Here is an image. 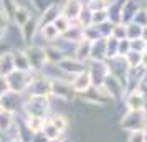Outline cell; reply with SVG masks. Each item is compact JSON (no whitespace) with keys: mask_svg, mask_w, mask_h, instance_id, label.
I'll return each instance as SVG.
<instances>
[{"mask_svg":"<svg viewBox=\"0 0 147 142\" xmlns=\"http://www.w3.org/2000/svg\"><path fill=\"white\" fill-rule=\"evenodd\" d=\"M51 114V98H40V96H27L23 104V116L25 117H43L47 119Z\"/></svg>","mask_w":147,"mask_h":142,"instance_id":"obj_1","label":"cell"},{"mask_svg":"<svg viewBox=\"0 0 147 142\" xmlns=\"http://www.w3.org/2000/svg\"><path fill=\"white\" fill-rule=\"evenodd\" d=\"M25 93H15V91H5L0 98V109L12 112L13 116L23 114V104H25Z\"/></svg>","mask_w":147,"mask_h":142,"instance_id":"obj_2","label":"cell"},{"mask_svg":"<svg viewBox=\"0 0 147 142\" xmlns=\"http://www.w3.org/2000/svg\"><path fill=\"white\" fill-rule=\"evenodd\" d=\"M78 99L81 102H84L88 106H91V108H107L113 99L106 94V91L101 88H96V86H91L89 89H86L84 93H81L78 94Z\"/></svg>","mask_w":147,"mask_h":142,"instance_id":"obj_3","label":"cell"},{"mask_svg":"<svg viewBox=\"0 0 147 142\" xmlns=\"http://www.w3.org/2000/svg\"><path fill=\"white\" fill-rule=\"evenodd\" d=\"M23 51H25V55L28 58L32 73H41L43 68L47 66L48 63L45 46H41V45H28V46L23 48Z\"/></svg>","mask_w":147,"mask_h":142,"instance_id":"obj_4","label":"cell"},{"mask_svg":"<svg viewBox=\"0 0 147 142\" xmlns=\"http://www.w3.org/2000/svg\"><path fill=\"white\" fill-rule=\"evenodd\" d=\"M27 96H40V98H51V79L43 73H33L32 81L28 86Z\"/></svg>","mask_w":147,"mask_h":142,"instance_id":"obj_5","label":"cell"},{"mask_svg":"<svg viewBox=\"0 0 147 142\" xmlns=\"http://www.w3.org/2000/svg\"><path fill=\"white\" fill-rule=\"evenodd\" d=\"M147 124V112L146 111H126L121 117V129L126 132L142 131Z\"/></svg>","mask_w":147,"mask_h":142,"instance_id":"obj_6","label":"cell"},{"mask_svg":"<svg viewBox=\"0 0 147 142\" xmlns=\"http://www.w3.org/2000/svg\"><path fill=\"white\" fill-rule=\"evenodd\" d=\"M32 71H20V69H13L8 76H5V83H7L8 91H15V93H27L30 81H32Z\"/></svg>","mask_w":147,"mask_h":142,"instance_id":"obj_7","label":"cell"},{"mask_svg":"<svg viewBox=\"0 0 147 142\" xmlns=\"http://www.w3.org/2000/svg\"><path fill=\"white\" fill-rule=\"evenodd\" d=\"M51 98L66 102L78 99L74 89L71 88V81H63V79H51Z\"/></svg>","mask_w":147,"mask_h":142,"instance_id":"obj_8","label":"cell"},{"mask_svg":"<svg viewBox=\"0 0 147 142\" xmlns=\"http://www.w3.org/2000/svg\"><path fill=\"white\" fill-rule=\"evenodd\" d=\"M102 89L106 91V94L109 96L113 101H121V99H124V96H126V93H127L126 84L113 75L106 76V79L102 83Z\"/></svg>","mask_w":147,"mask_h":142,"instance_id":"obj_9","label":"cell"},{"mask_svg":"<svg viewBox=\"0 0 147 142\" xmlns=\"http://www.w3.org/2000/svg\"><path fill=\"white\" fill-rule=\"evenodd\" d=\"M86 71L91 76V84L96 86V88H101L104 79H106V76L109 75L106 61H91L89 60L86 63Z\"/></svg>","mask_w":147,"mask_h":142,"instance_id":"obj_10","label":"cell"},{"mask_svg":"<svg viewBox=\"0 0 147 142\" xmlns=\"http://www.w3.org/2000/svg\"><path fill=\"white\" fill-rule=\"evenodd\" d=\"M106 65H107V71L109 75L116 76L117 79L126 84V89H127V75H129V66H127L124 56H114V58H109L106 60Z\"/></svg>","mask_w":147,"mask_h":142,"instance_id":"obj_11","label":"cell"},{"mask_svg":"<svg viewBox=\"0 0 147 142\" xmlns=\"http://www.w3.org/2000/svg\"><path fill=\"white\" fill-rule=\"evenodd\" d=\"M122 101H124L126 111H146V102H144L142 93L137 88L127 91Z\"/></svg>","mask_w":147,"mask_h":142,"instance_id":"obj_12","label":"cell"},{"mask_svg":"<svg viewBox=\"0 0 147 142\" xmlns=\"http://www.w3.org/2000/svg\"><path fill=\"white\" fill-rule=\"evenodd\" d=\"M60 8H61V15L63 17H66L69 22H76L81 13V10L84 8V5H83L81 0H63Z\"/></svg>","mask_w":147,"mask_h":142,"instance_id":"obj_13","label":"cell"},{"mask_svg":"<svg viewBox=\"0 0 147 142\" xmlns=\"http://www.w3.org/2000/svg\"><path fill=\"white\" fill-rule=\"evenodd\" d=\"M86 63L88 61H81L78 60V58H65V60H61L60 63H58V66L66 73V75H69L71 78L76 75H80V73H83V71H86Z\"/></svg>","mask_w":147,"mask_h":142,"instance_id":"obj_14","label":"cell"},{"mask_svg":"<svg viewBox=\"0 0 147 142\" xmlns=\"http://www.w3.org/2000/svg\"><path fill=\"white\" fill-rule=\"evenodd\" d=\"M38 30H40V23H38V17H32L30 20L20 27V33H22V38H23V45L28 46L32 41H33L35 35L38 33Z\"/></svg>","mask_w":147,"mask_h":142,"instance_id":"obj_15","label":"cell"},{"mask_svg":"<svg viewBox=\"0 0 147 142\" xmlns=\"http://www.w3.org/2000/svg\"><path fill=\"white\" fill-rule=\"evenodd\" d=\"M61 13V8H60V3H51L48 5L45 10H41L40 15H38V23L40 27H45V25H51Z\"/></svg>","mask_w":147,"mask_h":142,"instance_id":"obj_16","label":"cell"},{"mask_svg":"<svg viewBox=\"0 0 147 142\" xmlns=\"http://www.w3.org/2000/svg\"><path fill=\"white\" fill-rule=\"evenodd\" d=\"M140 7H142V3L139 0H126L122 5V10H121V23H124V25L131 23Z\"/></svg>","mask_w":147,"mask_h":142,"instance_id":"obj_17","label":"cell"},{"mask_svg":"<svg viewBox=\"0 0 147 142\" xmlns=\"http://www.w3.org/2000/svg\"><path fill=\"white\" fill-rule=\"evenodd\" d=\"M91 86H93V84H91V76H89L88 71H83V73H80V75H76V76L71 78V88L74 89L76 96L81 94V93H84V91L89 89Z\"/></svg>","mask_w":147,"mask_h":142,"instance_id":"obj_18","label":"cell"},{"mask_svg":"<svg viewBox=\"0 0 147 142\" xmlns=\"http://www.w3.org/2000/svg\"><path fill=\"white\" fill-rule=\"evenodd\" d=\"M13 69H15V65H13V55H12V50L2 51V53H0V78L8 76Z\"/></svg>","mask_w":147,"mask_h":142,"instance_id":"obj_19","label":"cell"},{"mask_svg":"<svg viewBox=\"0 0 147 142\" xmlns=\"http://www.w3.org/2000/svg\"><path fill=\"white\" fill-rule=\"evenodd\" d=\"M106 38H99L91 43L89 60L91 61H106Z\"/></svg>","mask_w":147,"mask_h":142,"instance_id":"obj_20","label":"cell"},{"mask_svg":"<svg viewBox=\"0 0 147 142\" xmlns=\"http://www.w3.org/2000/svg\"><path fill=\"white\" fill-rule=\"evenodd\" d=\"M12 55H13V65L15 69H20V71H32L30 69V63H28V58L23 48H17V50H12Z\"/></svg>","mask_w":147,"mask_h":142,"instance_id":"obj_21","label":"cell"},{"mask_svg":"<svg viewBox=\"0 0 147 142\" xmlns=\"http://www.w3.org/2000/svg\"><path fill=\"white\" fill-rule=\"evenodd\" d=\"M47 119L60 131L61 134H66L68 127H69V119H68L65 114H61V112H53V114L48 116Z\"/></svg>","mask_w":147,"mask_h":142,"instance_id":"obj_22","label":"cell"},{"mask_svg":"<svg viewBox=\"0 0 147 142\" xmlns=\"http://www.w3.org/2000/svg\"><path fill=\"white\" fill-rule=\"evenodd\" d=\"M38 33H40V36L43 38V41H45L47 45L53 43V41H56V40H58V38L61 36L60 32H58V30L55 28L53 23H51V25H45V27H40Z\"/></svg>","mask_w":147,"mask_h":142,"instance_id":"obj_23","label":"cell"},{"mask_svg":"<svg viewBox=\"0 0 147 142\" xmlns=\"http://www.w3.org/2000/svg\"><path fill=\"white\" fill-rule=\"evenodd\" d=\"M32 17H35V15L32 13L30 10H27V8H23V7H17L13 17H12V23L20 28V27H23V25H25Z\"/></svg>","mask_w":147,"mask_h":142,"instance_id":"obj_24","label":"cell"},{"mask_svg":"<svg viewBox=\"0 0 147 142\" xmlns=\"http://www.w3.org/2000/svg\"><path fill=\"white\" fill-rule=\"evenodd\" d=\"M15 121H17V117H15L12 112H7V111H0V134L5 135L10 131V129L13 127Z\"/></svg>","mask_w":147,"mask_h":142,"instance_id":"obj_25","label":"cell"},{"mask_svg":"<svg viewBox=\"0 0 147 142\" xmlns=\"http://www.w3.org/2000/svg\"><path fill=\"white\" fill-rule=\"evenodd\" d=\"M89 51H91V43L86 40H81L76 43L74 58H78L81 61H89Z\"/></svg>","mask_w":147,"mask_h":142,"instance_id":"obj_26","label":"cell"},{"mask_svg":"<svg viewBox=\"0 0 147 142\" xmlns=\"http://www.w3.org/2000/svg\"><path fill=\"white\" fill-rule=\"evenodd\" d=\"M45 122H47V119H43V117H25V124H27V127L32 131L33 135L41 134Z\"/></svg>","mask_w":147,"mask_h":142,"instance_id":"obj_27","label":"cell"},{"mask_svg":"<svg viewBox=\"0 0 147 142\" xmlns=\"http://www.w3.org/2000/svg\"><path fill=\"white\" fill-rule=\"evenodd\" d=\"M45 50H47V58H48V63H53V65H58L61 60H65V56H63V53H61L58 48L55 46L53 43H50V45H47L45 46Z\"/></svg>","mask_w":147,"mask_h":142,"instance_id":"obj_28","label":"cell"},{"mask_svg":"<svg viewBox=\"0 0 147 142\" xmlns=\"http://www.w3.org/2000/svg\"><path fill=\"white\" fill-rule=\"evenodd\" d=\"M142 55L144 53H137V51H132V50H131V51L124 56V60H126L129 69L140 68V65H142Z\"/></svg>","mask_w":147,"mask_h":142,"instance_id":"obj_29","label":"cell"},{"mask_svg":"<svg viewBox=\"0 0 147 142\" xmlns=\"http://www.w3.org/2000/svg\"><path fill=\"white\" fill-rule=\"evenodd\" d=\"M41 135L47 139V141H50V139H60V137H63V134H61L58 129L55 127L51 122L47 119V122H45V126H43V131H41Z\"/></svg>","mask_w":147,"mask_h":142,"instance_id":"obj_30","label":"cell"},{"mask_svg":"<svg viewBox=\"0 0 147 142\" xmlns=\"http://www.w3.org/2000/svg\"><path fill=\"white\" fill-rule=\"evenodd\" d=\"M99 38H102V36H101L98 27L89 25V27L83 28V40H86V41H89V43H93V41L99 40Z\"/></svg>","mask_w":147,"mask_h":142,"instance_id":"obj_31","label":"cell"},{"mask_svg":"<svg viewBox=\"0 0 147 142\" xmlns=\"http://www.w3.org/2000/svg\"><path fill=\"white\" fill-rule=\"evenodd\" d=\"M117 50H119V40H116L113 36L106 38V60L109 58H114V56H119L117 55Z\"/></svg>","mask_w":147,"mask_h":142,"instance_id":"obj_32","label":"cell"},{"mask_svg":"<svg viewBox=\"0 0 147 142\" xmlns=\"http://www.w3.org/2000/svg\"><path fill=\"white\" fill-rule=\"evenodd\" d=\"M109 3H111V0H88L84 7L89 12H98V10H107Z\"/></svg>","mask_w":147,"mask_h":142,"instance_id":"obj_33","label":"cell"},{"mask_svg":"<svg viewBox=\"0 0 147 142\" xmlns=\"http://www.w3.org/2000/svg\"><path fill=\"white\" fill-rule=\"evenodd\" d=\"M126 38L127 40H137L142 38V27L136 25V23H127L126 25Z\"/></svg>","mask_w":147,"mask_h":142,"instance_id":"obj_34","label":"cell"},{"mask_svg":"<svg viewBox=\"0 0 147 142\" xmlns=\"http://www.w3.org/2000/svg\"><path fill=\"white\" fill-rule=\"evenodd\" d=\"M71 23H73V22H69V20L66 18V17H63L61 13H60V17H58V18H56V20L53 22L55 28H56V30L60 32V35H65V33H66L68 30L71 28Z\"/></svg>","mask_w":147,"mask_h":142,"instance_id":"obj_35","label":"cell"},{"mask_svg":"<svg viewBox=\"0 0 147 142\" xmlns=\"http://www.w3.org/2000/svg\"><path fill=\"white\" fill-rule=\"evenodd\" d=\"M107 10H98V12H91V25H101L107 22Z\"/></svg>","mask_w":147,"mask_h":142,"instance_id":"obj_36","label":"cell"},{"mask_svg":"<svg viewBox=\"0 0 147 142\" xmlns=\"http://www.w3.org/2000/svg\"><path fill=\"white\" fill-rule=\"evenodd\" d=\"M132 23H136V25H139V27H147V8L146 7H140L139 10H137V13H136V17H134Z\"/></svg>","mask_w":147,"mask_h":142,"instance_id":"obj_37","label":"cell"},{"mask_svg":"<svg viewBox=\"0 0 147 142\" xmlns=\"http://www.w3.org/2000/svg\"><path fill=\"white\" fill-rule=\"evenodd\" d=\"M76 23H78L81 28H86V27H89V25H91V12H89L86 7L81 10V13H80V17H78Z\"/></svg>","mask_w":147,"mask_h":142,"instance_id":"obj_38","label":"cell"},{"mask_svg":"<svg viewBox=\"0 0 147 142\" xmlns=\"http://www.w3.org/2000/svg\"><path fill=\"white\" fill-rule=\"evenodd\" d=\"M94 27H98V30H99V33H101L102 38H109L111 33H113L114 23H111V22L107 20V22H104V23H101V25H94Z\"/></svg>","mask_w":147,"mask_h":142,"instance_id":"obj_39","label":"cell"},{"mask_svg":"<svg viewBox=\"0 0 147 142\" xmlns=\"http://www.w3.org/2000/svg\"><path fill=\"white\" fill-rule=\"evenodd\" d=\"M131 41V50L132 51H137V53H146L147 50V41L142 40V38H137V40H129Z\"/></svg>","mask_w":147,"mask_h":142,"instance_id":"obj_40","label":"cell"},{"mask_svg":"<svg viewBox=\"0 0 147 142\" xmlns=\"http://www.w3.org/2000/svg\"><path fill=\"white\" fill-rule=\"evenodd\" d=\"M111 36L116 38V40H124V38H126V25H124V23H116L114 28H113Z\"/></svg>","mask_w":147,"mask_h":142,"instance_id":"obj_41","label":"cell"},{"mask_svg":"<svg viewBox=\"0 0 147 142\" xmlns=\"http://www.w3.org/2000/svg\"><path fill=\"white\" fill-rule=\"evenodd\" d=\"M129 51H131V41L127 40V38L119 40V50H117V55H119V56H126Z\"/></svg>","mask_w":147,"mask_h":142,"instance_id":"obj_42","label":"cell"},{"mask_svg":"<svg viewBox=\"0 0 147 142\" xmlns=\"http://www.w3.org/2000/svg\"><path fill=\"white\" fill-rule=\"evenodd\" d=\"M126 142H144V134L142 131H134L127 134V141Z\"/></svg>","mask_w":147,"mask_h":142,"instance_id":"obj_43","label":"cell"},{"mask_svg":"<svg viewBox=\"0 0 147 142\" xmlns=\"http://www.w3.org/2000/svg\"><path fill=\"white\" fill-rule=\"evenodd\" d=\"M137 89L142 93V98H144V102H146V112H147V83L142 81L139 86H137Z\"/></svg>","mask_w":147,"mask_h":142,"instance_id":"obj_44","label":"cell"},{"mask_svg":"<svg viewBox=\"0 0 147 142\" xmlns=\"http://www.w3.org/2000/svg\"><path fill=\"white\" fill-rule=\"evenodd\" d=\"M7 91V83H5V78H0V98L2 94Z\"/></svg>","mask_w":147,"mask_h":142,"instance_id":"obj_45","label":"cell"},{"mask_svg":"<svg viewBox=\"0 0 147 142\" xmlns=\"http://www.w3.org/2000/svg\"><path fill=\"white\" fill-rule=\"evenodd\" d=\"M140 66H142V69H144V71H147V51L142 55V65H140Z\"/></svg>","mask_w":147,"mask_h":142,"instance_id":"obj_46","label":"cell"},{"mask_svg":"<svg viewBox=\"0 0 147 142\" xmlns=\"http://www.w3.org/2000/svg\"><path fill=\"white\" fill-rule=\"evenodd\" d=\"M142 40H146V41H147V27L142 28Z\"/></svg>","mask_w":147,"mask_h":142,"instance_id":"obj_47","label":"cell"},{"mask_svg":"<svg viewBox=\"0 0 147 142\" xmlns=\"http://www.w3.org/2000/svg\"><path fill=\"white\" fill-rule=\"evenodd\" d=\"M142 134H144V142H147V124L144 126V129H142Z\"/></svg>","mask_w":147,"mask_h":142,"instance_id":"obj_48","label":"cell"},{"mask_svg":"<svg viewBox=\"0 0 147 142\" xmlns=\"http://www.w3.org/2000/svg\"><path fill=\"white\" fill-rule=\"evenodd\" d=\"M47 142H65V139H63V137H60V139H50V141H47Z\"/></svg>","mask_w":147,"mask_h":142,"instance_id":"obj_49","label":"cell"},{"mask_svg":"<svg viewBox=\"0 0 147 142\" xmlns=\"http://www.w3.org/2000/svg\"><path fill=\"white\" fill-rule=\"evenodd\" d=\"M10 142H23V141H20L18 137H15V139H12V141H10Z\"/></svg>","mask_w":147,"mask_h":142,"instance_id":"obj_50","label":"cell"},{"mask_svg":"<svg viewBox=\"0 0 147 142\" xmlns=\"http://www.w3.org/2000/svg\"><path fill=\"white\" fill-rule=\"evenodd\" d=\"M65 142H71V141H65Z\"/></svg>","mask_w":147,"mask_h":142,"instance_id":"obj_51","label":"cell"},{"mask_svg":"<svg viewBox=\"0 0 147 142\" xmlns=\"http://www.w3.org/2000/svg\"><path fill=\"white\" fill-rule=\"evenodd\" d=\"M0 111H2V109H0Z\"/></svg>","mask_w":147,"mask_h":142,"instance_id":"obj_52","label":"cell"},{"mask_svg":"<svg viewBox=\"0 0 147 142\" xmlns=\"http://www.w3.org/2000/svg\"><path fill=\"white\" fill-rule=\"evenodd\" d=\"M146 51H147V50H146Z\"/></svg>","mask_w":147,"mask_h":142,"instance_id":"obj_53","label":"cell"},{"mask_svg":"<svg viewBox=\"0 0 147 142\" xmlns=\"http://www.w3.org/2000/svg\"><path fill=\"white\" fill-rule=\"evenodd\" d=\"M146 8H147V7H146Z\"/></svg>","mask_w":147,"mask_h":142,"instance_id":"obj_54","label":"cell"}]
</instances>
